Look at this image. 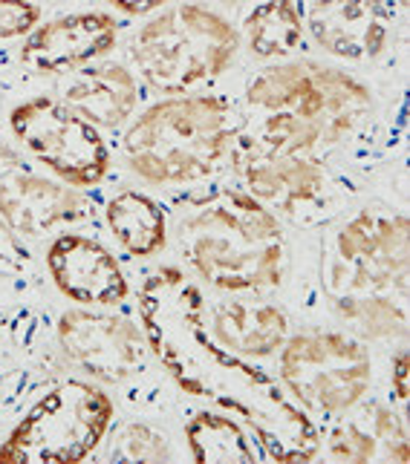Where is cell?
Instances as JSON below:
<instances>
[{"label":"cell","instance_id":"13","mask_svg":"<svg viewBox=\"0 0 410 464\" xmlns=\"http://www.w3.org/2000/svg\"><path fill=\"white\" fill-rule=\"evenodd\" d=\"M87 217L90 202L73 185L21 170L0 182V219L21 239H41L58 226L84 222Z\"/></svg>","mask_w":410,"mask_h":464},{"label":"cell","instance_id":"14","mask_svg":"<svg viewBox=\"0 0 410 464\" xmlns=\"http://www.w3.org/2000/svg\"><path fill=\"white\" fill-rule=\"evenodd\" d=\"M119 24L104 12L64 14L38 26L26 38L21 61L35 72H67L113 50Z\"/></svg>","mask_w":410,"mask_h":464},{"label":"cell","instance_id":"16","mask_svg":"<svg viewBox=\"0 0 410 464\" xmlns=\"http://www.w3.org/2000/svg\"><path fill=\"white\" fill-rule=\"evenodd\" d=\"M327 456L347 464H407L405 415L385 404L358 401L333 427L327 439Z\"/></svg>","mask_w":410,"mask_h":464},{"label":"cell","instance_id":"17","mask_svg":"<svg viewBox=\"0 0 410 464\" xmlns=\"http://www.w3.org/2000/svg\"><path fill=\"white\" fill-rule=\"evenodd\" d=\"M214 338L234 355L266 358L287 343L289 317L278 303L234 297L214 309Z\"/></svg>","mask_w":410,"mask_h":464},{"label":"cell","instance_id":"25","mask_svg":"<svg viewBox=\"0 0 410 464\" xmlns=\"http://www.w3.org/2000/svg\"><path fill=\"white\" fill-rule=\"evenodd\" d=\"M393 395L399 398V401L405 404L407 401V395H410V387H407V381H410V361H407V349L402 346L399 349V355L393 358Z\"/></svg>","mask_w":410,"mask_h":464},{"label":"cell","instance_id":"6","mask_svg":"<svg viewBox=\"0 0 410 464\" xmlns=\"http://www.w3.org/2000/svg\"><path fill=\"white\" fill-rule=\"evenodd\" d=\"M240 53V35L217 12L180 4L139 29L133 58L153 90L182 95L223 75Z\"/></svg>","mask_w":410,"mask_h":464},{"label":"cell","instance_id":"7","mask_svg":"<svg viewBox=\"0 0 410 464\" xmlns=\"http://www.w3.org/2000/svg\"><path fill=\"white\" fill-rule=\"evenodd\" d=\"M113 401L87 381H61L44 392L9 439L0 444V464L82 461L102 444Z\"/></svg>","mask_w":410,"mask_h":464},{"label":"cell","instance_id":"12","mask_svg":"<svg viewBox=\"0 0 410 464\" xmlns=\"http://www.w3.org/2000/svg\"><path fill=\"white\" fill-rule=\"evenodd\" d=\"M53 283L84 306H116L128 297V280L119 260L84 234H61L46 251Z\"/></svg>","mask_w":410,"mask_h":464},{"label":"cell","instance_id":"18","mask_svg":"<svg viewBox=\"0 0 410 464\" xmlns=\"http://www.w3.org/2000/svg\"><path fill=\"white\" fill-rule=\"evenodd\" d=\"M139 102L136 78L119 63L84 67L64 87V104L93 127H119L128 121Z\"/></svg>","mask_w":410,"mask_h":464},{"label":"cell","instance_id":"26","mask_svg":"<svg viewBox=\"0 0 410 464\" xmlns=\"http://www.w3.org/2000/svg\"><path fill=\"white\" fill-rule=\"evenodd\" d=\"M119 12H124V14H148V12H153V9H160V6H165L168 0H110Z\"/></svg>","mask_w":410,"mask_h":464},{"label":"cell","instance_id":"8","mask_svg":"<svg viewBox=\"0 0 410 464\" xmlns=\"http://www.w3.org/2000/svg\"><path fill=\"white\" fill-rule=\"evenodd\" d=\"M280 349L283 387L315 415H344L373 387L370 349L347 332H298Z\"/></svg>","mask_w":410,"mask_h":464},{"label":"cell","instance_id":"19","mask_svg":"<svg viewBox=\"0 0 410 464\" xmlns=\"http://www.w3.org/2000/svg\"><path fill=\"white\" fill-rule=\"evenodd\" d=\"M107 226L131 257H153L168 239V222L160 202L142 190H119L104 208Z\"/></svg>","mask_w":410,"mask_h":464},{"label":"cell","instance_id":"23","mask_svg":"<svg viewBox=\"0 0 410 464\" xmlns=\"http://www.w3.org/2000/svg\"><path fill=\"white\" fill-rule=\"evenodd\" d=\"M38 18L41 9L33 0H0V41L29 35Z\"/></svg>","mask_w":410,"mask_h":464},{"label":"cell","instance_id":"28","mask_svg":"<svg viewBox=\"0 0 410 464\" xmlns=\"http://www.w3.org/2000/svg\"><path fill=\"white\" fill-rule=\"evenodd\" d=\"M226 4H240V0H226Z\"/></svg>","mask_w":410,"mask_h":464},{"label":"cell","instance_id":"24","mask_svg":"<svg viewBox=\"0 0 410 464\" xmlns=\"http://www.w3.org/2000/svg\"><path fill=\"white\" fill-rule=\"evenodd\" d=\"M29 268V251L4 219H0V275H24Z\"/></svg>","mask_w":410,"mask_h":464},{"label":"cell","instance_id":"11","mask_svg":"<svg viewBox=\"0 0 410 464\" xmlns=\"http://www.w3.org/2000/svg\"><path fill=\"white\" fill-rule=\"evenodd\" d=\"M58 341L78 370L104 383L145 372L148 341L128 317L70 309L58 320Z\"/></svg>","mask_w":410,"mask_h":464},{"label":"cell","instance_id":"3","mask_svg":"<svg viewBox=\"0 0 410 464\" xmlns=\"http://www.w3.org/2000/svg\"><path fill=\"white\" fill-rule=\"evenodd\" d=\"M255 139L283 153L315 156L347 145L373 119V92L356 75L315 61L275 63L251 78Z\"/></svg>","mask_w":410,"mask_h":464},{"label":"cell","instance_id":"5","mask_svg":"<svg viewBox=\"0 0 410 464\" xmlns=\"http://www.w3.org/2000/svg\"><path fill=\"white\" fill-rule=\"evenodd\" d=\"M238 124L223 95H177L148 107L124 133L122 153L151 185L202 182L226 162Z\"/></svg>","mask_w":410,"mask_h":464},{"label":"cell","instance_id":"10","mask_svg":"<svg viewBox=\"0 0 410 464\" xmlns=\"http://www.w3.org/2000/svg\"><path fill=\"white\" fill-rule=\"evenodd\" d=\"M229 159L246 194L269 211L295 214L318 202L329 188L327 170L315 156L283 153L263 145L255 136L234 139Z\"/></svg>","mask_w":410,"mask_h":464},{"label":"cell","instance_id":"27","mask_svg":"<svg viewBox=\"0 0 410 464\" xmlns=\"http://www.w3.org/2000/svg\"><path fill=\"white\" fill-rule=\"evenodd\" d=\"M15 170H21V156L15 153L9 145H4V141H0V182H4L6 176L15 173Z\"/></svg>","mask_w":410,"mask_h":464},{"label":"cell","instance_id":"20","mask_svg":"<svg viewBox=\"0 0 410 464\" xmlns=\"http://www.w3.org/2000/svg\"><path fill=\"white\" fill-rule=\"evenodd\" d=\"M185 439L200 464H255L266 459L263 447L255 444V436L234 415L229 419L217 412H200L188 421Z\"/></svg>","mask_w":410,"mask_h":464},{"label":"cell","instance_id":"9","mask_svg":"<svg viewBox=\"0 0 410 464\" xmlns=\"http://www.w3.org/2000/svg\"><path fill=\"white\" fill-rule=\"evenodd\" d=\"M15 139L73 188H93L110 170V150L99 133L64 102L38 95L9 116Z\"/></svg>","mask_w":410,"mask_h":464},{"label":"cell","instance_id":"1","mask_svg":"<svg viewBox=\"0 0 410 464\" xmlns=\"http://www.w3.org/2000/svg\"><path fill=\"white\" fill-rule=\"evenodd\" d=\"M139 314L148 349L194 398H205L243 421L269 461H312L321 436L307 410L243 355L217 346L205 332V303L180 268H160L139 289Z\"/></svg>","mask_w":410,"mask_h":464},{"label":"cell","instance_id":"21","mask_svg":"<svg viewBox=\"0 0 410 464\" xmlns=\"http://www.w3.org/2000/svg\"><path fill=\"white\" fill-rule=\"evenodd\" d=\"M249 50L258 58H283L304 41V21L292 0H263L243 24Z\"/></svg>","mask_w":410,"mask_h":464},{"label":"cell","instance_id":"15","mask_svg":"<svg viewBox=\"0 0 410 464\" xmlns=\"http://www.w3.org/2000/svg\"><path fill=\"white\" fill-rule=\"evenodd\" d=\"M307 26L329 55L373 61L387 46V9L382 0H312Z\"/></svg>","mask_w":410,"mask_h":464},{"label":"cell","instance_id":"2","mask_svg":"<svg viewBox=\"0 0 410 464\" xmlns=\"http://www.w3.org/2000/svg\"><path fill=\"white\" fill-rule=\"evenodd\" d=\"M407 217L365 208L324 239L321 285L333 312L370 341L407 332Z\"/></svg>","mask_w":410,"mask_h":464},{"label":"cell","instance_id":"4","mask_svg":"<svg viewBox=\"0 0 410 464\" xmlns=\"http://www.w3.org/2000/svg\"><path fill=\"white\" fill-rule=\"evenodd\" d=\"M180 246L197 275L223 292L275 289L287 268V237L275 211L243 188H214L191 202Z\"/></svg>","mask_w":410,"mask_h":464},{"label":"cell","instance_id":"22","mask_svg":"<svg viewBox=\"0 0 410 464\" xmlns=\"http://www.w3.org/2000/svg\"><path fill=\"white\" fill-rule=\"evenodd\" d=\"M110 461H128V464H162L171 459L168 439L153 430L151 424L142 421H128L119 424L110 441Z\"/></svg>","mask_w":410,"mask_h":464}]
</instances>
